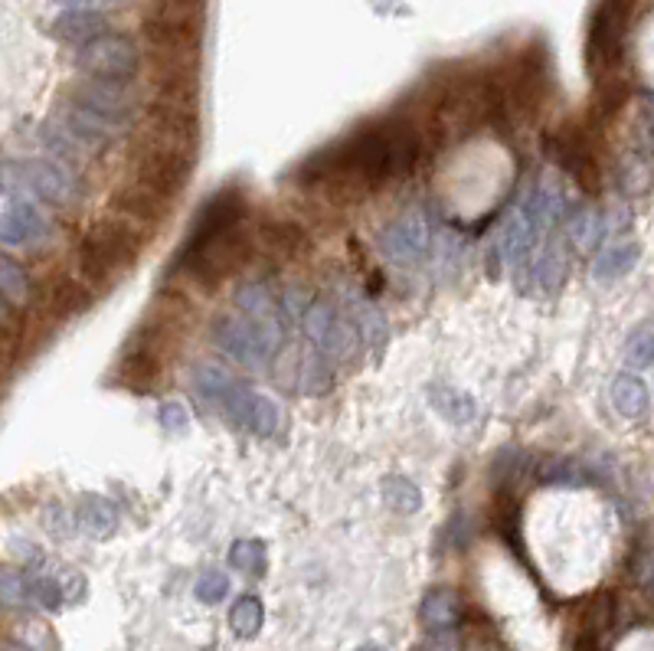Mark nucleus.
Masks as SVG:
<instances>
[{
    "label": "nucleus",
    "instance_id": "26",
    "mask_svg": "<svg viewBox=\"0 0 654 651\" xmlns=\"http://www.w3.org/2000/svg\"><path fill=\"white\" fill-rule=\"evenodd\" d=\"M383 501L397 514H416L423 507V491L410 478L390 475V478H383Z\"/></svg>",
    "mask_w": 654,
    "mask_h": 651
},
{
    "label": "nucleus",
    "instance_id": "30",
    "mask_svg": "<svg viewBox=\"0 0 654 651\" xmlns=\"http://www.w3.org/2000/svg\"><path fill=\"white\" fill-rule=\"evenodd\" d=\"M0 606H7V609H26V606H33V599H30V576L26 573L0 567Z\"/></svg>",
    "mask_w": 654,
    "mask_h": 651
},
{
    "label": "nucleus",
    "instance_id": "37",
    "mask_svg": "<svg viewBox=\"0 0 654 651\" xmlns=\"http://www.w3.org/2000/svg\"><path fill=\"white\" fill-rule=\"evenodd\" d=\"M158 420H161V426H164L168 433H181V430H187V410H184L181 403H164V407H161V413H158Z\"/></svg>",
    "mask_w": 654,
    "mask_h": 651
},
{
    "label": "nucleus",
    "instance_id": "28",
    "mask_svg": "<svg viewBox=\"0 0 654 651\" xmlns=\"http://www.w3.org/2000/svg\"><path fill=\"white\" fill-rule=\"evenodd\" d=\"M229 567L245 573V576H262L265 573V544L255 537H242L229 547Z\"/></svg>",
    "mask_w": 654,
    "mask_h": 651
},
{
    "label": "nucleus",
    "instance_id": "17",
    "mask_svg": "<svg viewBox=\"0 0 654 651\" xmlns=\"http://www.w3.org/2000/svg\"><path fill=\"white\" fill-rule=\"evenodd\" d=\"M259 242L265 252L272 255H282V259H295L308 249V236L298 222H288V219H268L262 222L259 229Z\"/></svg>",
    "mask_w": 654,
    "mask_h": 651
},
{
    "label": "nucleus",
    "instance_id": "25",
    "mask_svg": "<svg viewBox=\"0 0 654 651\" xmlns=\"http://www.w3.org/2000/svg\"><path fill=\"white\" fill-rule=\"evenodd\" d=\"M262 623H265V609H262V599H259V596L245 593V596H239V599L232 603V609H229V626H232V632H236L239 639H255L259 629H262Z\"/></svg>",
    "mask_w": 654,
    "mask_h": 651
},
{
    "label": "nucleus",
    "instance_id": "7",
    "mask_svg": "<svg viewBox=\"0 0 654 651\" xmlns=\"http://www.w3.org/2000/svg\"><path fill=\"white\" fill-rule=\"evenodd\" d=\"M550 145V155L557 158V164L586 191V194H599L603 191V168H599V158L593 151V138L586 128H576V125H566L560 128L557 135L547 138Z\"/></svg>",
    "mask_w": 654,
    "mask_h": 651
},
{
    "label": "nucleus",
    "instance_id": "35",
    "mask_svg": "<svg viewBox=\"0 0 654 651\" xmlns=\"http://www.w3.org/2000/svg\"><path fill=\"white\" fill-rule=\"evenodd\" d=\"M626 357H629V364H632V367H639V370H649V367H652L654 347H652V324H649V321H645L642 328H635V331H632V338H629V344H626Z\"/></svg>",
    "mask_w": 654,
    "mask_h": 651
},
{
    "label": "nucleus",
    "instance_id": "11",
    "mask_svg": "<svg viewBox=\"0 0 654 651\" xmlns=\"http://www.w3.org/2000/svg\"><path fill=\"white\" fill-rule=\"evenodd\" d=\"M543 229H547L543 217L524 201V204L510 214V219L504 222V232H501V242H497L501 262H507V265H524V262L533 255V249H537Z\"/></svg>",
    "mask_w": 654,
    "mask_h": 651
},
{
    "label": "nucleus",
    "instance_id": "18",
    "mask_svg": "<svg viewBox=\"0 0 654 651\" xmlns=\"http://www.w3.org/2000/svg\"><path fill=\"white\" fill-rule=\"evenodd\" d=\"M115 210L125 214L131 222H145V226H148V222H161V219L168 217V201H161L158 194H151V191L141 187V184H135V187L118 191Z\"/></svg>",
    "mask_w": 654,
    "mask_h": 651
},
{
    "label": "nucleus",
    "instance_id": "40",
    "mask_svg": "<svg viewBox=\"0 0 654 651\" xmlns=\"http://www.w3.org/2000/svg\"><path fill=\"white\" fill-rule=\"evenodd\" d=\"M635 570H639L642 586L649 590V586H652V557H649V550H642V557H639V563H635Z\"/></svg>",
    "mask_w": 654,
    "mask_h": 651
},
{
    "label": "nucleus",
    "instance_id": "9",
    "mask_svg": "<svg viewBox=\"0 0 654 651\" xmlns=\"http://www.w3.org/2000/svg\"><path fill=\"white\" fill-rule=\"evenodd\" d=\"M72 105L105 118L108 125H115L118 132L128 128L131 115H135V95L128 92L125 82H112V79H89L76 89Z\"/></svg>",
    "mask_w": 654,
    "mask_h": 651
},
{
    "label": "nucleus",
    "instance_id": "31",
    "mask_svg": "<svg viewBox=\"0 0 654 651\" xmlns=\"http://www.w3.org/2000/svg\"><path fill=\"white\" fill-rule=\"evenodd\" d=\"M497 530H501V537L507 540V547L527 563V557H524V547H520V507H517V501L514 498H501V507H497Z\"/></svg>",
    "mask_w": 654,
    "mask_h": 651
},
{
    "label": "nucleus",
    "instance_id": "14",
    "mask_svg": "<svg viewBox=\"0 0 654 651\" xmlns=\"http://www.w3.org/2000/svg\"><path fill=\"white\" fill-rule=\"evenodd\" d=\"M49 232V222L43 214L30 204V201H16L13 207H7L0 214V242L3 245H26V242H39Z\"/></svg>",
    "mask_w": 654,
    "mask_h": 651
},
{
    "label": "nucleus",
    "instance_id": "29",
    "mask_svg": "<svg viewBox=\"0 0 654 651\" xmlns=\"http://www.w3.org/2000/svg\"><path fill=\"white\" fill-rule=\"evenodd\" d=\"M26 295H30V278H26L23 265L0 252V298L10 305H23Z\"/></svg>",
    "mask_w": 654,
    "mask_h": 651
},
{
    "label": "nucleus",
    "instance_id": "21",
    "mask_svg": "<svg viewBox=\"0 0 654 651\" xmlns=\"http://www.w3.org/2000/svg\"><path fill=\"white\" fill-rule=\"evenodd\" d=\"M236 308L242 318L255 321V324H282L278 318V305L272 298V292L262 282H249L236 292Z\"/></svg>",
    "mask_w": 654,
    "mask_h": 651
},
{
    "label": "nucleus",
    "instance_id": "32",
    "mask_svg": "<svg viewBox=\"0 0 654 651\" xmlns=\"http://www.w3.org/2000/svg\"><path fill=\"white\" fill-rule=\"evenodd\" d=\"M433 403H436L438 413L451 423H468L474 416V403L464 393H455V390H445V387L433 390Z\"/></svg>",
    "mask_w": 654,
    "mask_h": 651
},
{
    "label": "nucleus",
    "instance_id": "34",
    "mask_svg": "<svg viewBox=\"0 0 654 651\" xmlns=\"http://www.w3.org/2000/svg\"><path fill=\"white\" fill-rule=\"evenodd\" d=\"M30 599H33V606L56 613L62 606V583L56 576H46V573L30 576Z\"/></svg>",
    "mask_w": 654,
    "mask_h": 651
},
{
    "label": "nucleus",
    "instance_id": "24",
    "mask_svg": "<svg viewBox=\"0 0 654 651\" xmlns=\"http://www.w3.org/2000/svg\"><path fill=\"white\" fill-rule=\"evenodd\" d=\"M635 262H639V245H635V242H622V245L606 249V252L596 259L593 275H596L599 282H616V278H622L626 272H632Z\"/></svg>",
    "mask_w": 654,
    "mask_h": 651
},
{
    "label": "nucleus",
    "instance_id": "39",
    "mask_svg": "<svg viewBox=\"0 0 654 651\" xmlns=\"http://www.w3.org/2000/svg\"><path fill=\"white\" fill-rule=\"evenodd\" d=\"M43 521H46V530H49V534H56V537H69V517H66V511H62L59 504H49Z\"/></svg>",
    "mask_w": 654,
    "mask_h": 651
},
{
    "label": "nucleus",
    "instance_id": "12",
    "mask_svg": "<svg viewBox=\"0 0 654 651\" xmlns=\"http://www.w3.org/2000/svg\"><path fill=\"white\" fill-rule=\"evenodd\" d=\"M23 164V178L30 184V194L56 204V207H69L79 194L76 178L59 164V161H20Z\"/></svg>",
    "mask_w": 654,
    "mask_h": 651
},
{
    "label": "nucleus",
    "instance_id": "23",
    "mask_svg": "<svg viewBox=\"0 0 654 651\" xmlns=\"http://www.w3.org/2000/svg\"><path fill=\"white\" fill-rule=\"evenodd\" d=\"M612 403H616V410H619L622 416L642 420V416L649 413V407H652V393H649V387H645L642 377H635V374H619L616 384H612Z\"/></svg>",
    "mask_w": 654,
    "mask_h": 651
},
{
    "label": "nucleus",
    "instance_id": "38",
    "mask_svg": "<svg viewBox=\"0 0 654 651\" xmlns=\"http://www.w3.org/2000/svg\"><path fill=\"white\" fill-rule=\"evenodd\" d=\"M576 651H609L606 649V632L589 626V623H583L580 639H576Z\"/></svg>",
    "mask_w": 654,
    "mask_h": 651
},
{
    "label": "nucleus",
    "instance_id": "8",
    "mask_svg": "<svg viewBox=\"0 0 654 651\" xmlns=\"http://www.w3.org/2000/svg\"><path fill=\"white\" fill-rule=\"evenodd\" d=\"M245 259H249V236L242 232V222H236L226 232H219L210 245L200 249V255L187 265V272L204 288H217L226 275H232L236 269L245 265Z\"/></svg>",
    "mask_w": 654,
    "mask_h": 651
},
{
    "label": "nucleus",
    "instance_id": "5",
    "mask_svg": "<svg viewBox=\"0 0 654 651\" xmlns=\"http://www.w3.org/2000/svg\"><path fill=\"white\" fill-rule=\"evenodd\" d=\"M242 217H245V197H242V191H236V187L219 191L217 197H210V201L204 204V210L197 214L191 232H187V239L181 242V252H177L174 265H177V269H187V265L200 255L204 245H210L219 232H226L229 226L242 222Z\"/></svg>",
    "mask_w": 654,
    "mask_h": 651
},
{
    "label": "nucleus",
    "instance_id": "27",
    "mask_svg": "<svg viewBox=\"0 0 654 651\" xmlns=\"http://www.w3.org/2000/svg\"><path fill=\"white\" fill-rule=\"evenodd\" d=\"M239 426L242 430H249V433L255 435H275L278 430V407L268 400V397H262V393H252L249 397V407H245V413H242V420H239Z\"/></svg>",
    "mask_w": 654,
    "mask_h": 651
},
{
    "label": "nucleus",
    "instance_id": "33",
    "mask_svg": "<svg viewBox=\"0 0 654 651\" xmlns=\"http://www.w3.org/2000/svg\"><path fill=\"white\" fill-rule=\"evenodd\" d=\"M603 232H606V226H603V217L596 214V210H580L576 217L570 219V236H573V242L580 245V249H593L599 239H603Z\"/></svg>",
    "mask_w": 654,
    "mask_h": 651
},
{
    "label": "nucleus",
    "instance_id": "43",
    "mask_svg": "<svg viewBox=\"0 0 654 651\" xmlns=\"http://www.w3.org/2000/svg\"><path fill=\"white\" fill-rule=\"evenodd\" d=\"M357 651H383V649H380V646H360Z\"/></svg>",
    "mask_w": 654,
    "mask_h": 651
},
{
    "label": "nucleus",
    "instance_id": "1",
    "mask_svg": "<svg viewBox=\"0 0 654 651\" xmlns=\"http://www.w3.org/2000/svg\"><path fill=\"white\" fill-rule=\"evenodd\" d=\"M194 145L174 135H151V145L138 158V184L158 194L161 201L174 204V197L187 187L194 171Z\"/></svg>",
    "mask_w": 654,
    "mask_h": 651
},
{
    "label": "nucleus",
    "instance_id": "2",
    "mask_svg": "<svg viewBox=\"0 0 654 651\" xmlns=\"http://www.w3.org/2000/svg\"><path fill=\"white\" fill-rule=\"evenodd\" d=\"M141 242L128 229V222H99L82 242H79V272L82 282L99 288L112 282L122 269H128L138 259Z\"/></svg>",
    "mask_w": 654,
    "mask_h": 651
},
{
    "label": "nucleus",
    "instance_id": "16",
    "mask_svg": "<svg viewBox=\"0 0 654 651\" xmlns=\"http://www.w3.org/2000/svg\"><path fill=\"white\" fill-rule=\"evenodd\" d=\"M420 619H423L429 636L455 632L461 626V599H458V593L455 590H429L423 606H420Z\"/></svg>",
    "mask_w": 654,
    "mask_h": 651
},
{
    "label": "nucleus",
    "instance_id": "4",
    "mask_svg": "<svg viewBox=\"0 0 654 651\" xmlns=\"http://www.w3.org/2000/svg\"><path fill=\"white\" fill-rule=\"evenodd\" d=\"M635 0H599L593 23H589V43H586V59L593 76L612 72L626 53V30L632 16Z\"/></svg>",
    "mask_w": 654,
    "mask_h": 651
},
{
    "label": "nucleus",
    "instance_id": "42",
    "mask_svg": "<svg viewBox=\"0 0 654 651\" xmlns=\"http://www.w3.org/2000/svg\"><path fill=\"white\" fill-rule=\"evenodd\" d=\"M3 651H30V649H26V646H20V642H7Z\"/></svg>",
    "mask_w": 654,
    "mask_h": 651
},
{
    "label": "nucleus",
    "instance_id": "20",
    "mask_svg": "<svg viewBox=\"0 0 654 651\" xmlns=\"http://www.w3.org/2000/svg\"><path fill=\"white\" fill-rule=\"evenodd\" d=\"M194 390H197V397L204 400V403H210V407H217L222 410V403H226V397L232 393V387H236V377L217 364V361H200V364H194Z\"/></svg>",
    "mask_w": 654,
    "mask_h": 651
},
{
    "label": "nucleus",
    "instance_id": "41",
    "mask_svg": "<svg viewBox=\"0 0 654 651\" xmlns=\"http://www.w3.org/2000/svg\"><path fill=\"white\" fill-rule=\"evenodd\" d=\"M53 3H59V7H69V10H82V7H92L95 0H53Z\"/></svg>",
    "mask_w": 654,
    "mask_h": 651
},
{
    "label": "nucleus",
    "instance_id": "13",
    "mask_svg": "<svg viewBox=\"0 0 654 651\" xmlns=\"http://www.w3.org/2000/svg\"><path fill=\"white\" fill-rule=\"evenodd\" d=\"M380 249L390 262L400 265H413L423 259V252L429 249V226L423 217H406L390 222L380 232Z\"/></svg>",
    "mask_w": 654,
    "mask_h": 651
},
{
    "label": "nucleus",
    "instance_id": "6",
    "mask_svg": "<svg viewBox=\"0 0 654 651\" xmlns=\"http://www.w3.org/2000/svg\"><path fill=\"white\" fill-rule=\"evenodd\" d=\"M138 62H141L138 46L122 33H102L85 46H79L76 56V66L89 79H112V82H128L138 72Z\"/></svg>",
    "mask_w": 654,
    "mask_h": 651
},
{
    "label": "nucleus",
    "instance_id": "15",
    "mask_svg": "<svg viewBox=\"0 0 654 651\" xmlns=\"http://www.w3.org/2000/svg\"><path fill=\"white\" fill-rule=\"evenodd\" d=\"M102 33H108V20L99 10H92V7L66 10L53 23V36L62 39V43H69V46H85L89 39H95Z\"/></svg>",
    "mask_w": 654,
    "mask_h": 651
},
{
    "label": "nucleus",
    "instance_id": "44",
    "mask_svg": "<svg viewBox=\"0 0 654 651\" xmlns=\"http://www.w3.org/2000/svg\"><path fill=\"white\" fill-rule=\"evenodd\" d=\"M0 318H3V298H0Z\"/></svg>",
    "mask_w": 654,
    "mask_h": 651
},
{
    "label": "nucleus",
    "instance_id": "19",
    "mask_svg": "<svg viewBox=\"0 0 654 651\" xmlns=\"http://www.w3.org/2000/svg\"><path fill=\"white\" fill-rule=\"evenodd\" d=\"M76 521L99 540L112 537L118 530V507L102 494H82L76 504Z\"/></svg>",
    "mask_w": 654,
    "mask_h": 651
},
{
    "label": "nucleus",
    "instance_id": "22",
    "mask_svg": "<svg viewBox=\"0 0 654 651\" xmlns=\"http://www.w3.org/2000/svg\"><path fill=\"white\" fill-rule=\"evenodd\" d=\"M118 380L122 384H128L131 390H151L158 380H161V357L154 354V351H148V347H138V351H131L125 361H122V367H118Z\"/></svg>",
    "mask_w": 654,
    "mask_h": 651
},
{
    "label": "nucleus",
    "instance_id": "10",
    "mask_svg": "<svg viewBox=\"0 0 654 651\" xmlns=\"http://www.w3.org/2000/svg\"><path fill=\"white\" fill-rule=\"evenodd\" d=\"M305 331L331 357H354L357 351V328L328 301H311L305 311Z\"/></svg>",
    "mask_w": 654,
    "mask_h": 651
},
{
    "label": "nucleus",
    "instance_id": "36",
    "mask_svg": "<svg viewBox=\"0 0 654 651\" xmlns=\"http://www.w3.org/2000/svg\"><path fill=\"white\" fill-rule=\"evenodd\" d=\"M197 599L204 603V606H217L222 603L226 596H229V576L226 573H219V570H207L200 580H197Z\"/></svg>",
    "mask_w": 654,
    "mask_h": 651
},
{
    "label": "nucleus",
    "instance_id": "3",
    "mask_svg": "<svg viewBox=\"0 0 654 651\" xmlns=\"http://www.w3.org/2000/svg\"><path fill=\"white\" fill-rule=\"evenodd\" d=\"M210 338L222 354L239 361L242 367H265L282 347V324H255L249 318L222 315L214 321Z\"/></svg>",
    "mask_w": 654,
    "mask_h": 651
}]
</instances>
